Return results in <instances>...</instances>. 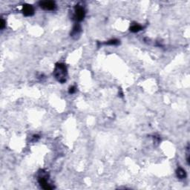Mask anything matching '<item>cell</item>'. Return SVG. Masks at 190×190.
<instances>
[{
  "label": "cell",
  "instance_id": "cell-1",
  "mask_svg": "<svg viewBox=\"0 0 190 190\" xmlns=\"http://www.w3.org/2000/svg\"><path fill=\"white\" fill-rule=\"evenodd\" d=\"M67 68L64 64L57 63L54 70V76L58 82L64 83L67 80Z\"/></svg>",
  "mask_w": 190,
  "mask_h": 190
},
{
  "label": "cell",
  "instance_id": "cell-2",
  "mask_svg": "<svg viewBox=\"0 0 190 190\" xmlns=\"http://www.w3.org/2000/svg\"><path fill=\"white\" fill-rule=\"evenodd\" d=\"M38 181L39 183L40 184L41 187H42V189L47 190H51L53 189V187L51 186V185L48 183V177H47V174L43 170H42L41 172H39Z\"/></svg>",
  "mask_w": 190,
  "mask_h": 190
},
{
  "label": "cell",
  "instance_id": "cell-3",
  "mask_svg": "<svg viewBox=\"0 0 190 190\" xmlns=\"http://www.w3.org/2000/svg\"><path fill=\"white\" fill-rule=\"evenodd\" d=\"M85 15L84 8L80 5H76L75 7V13L74 15V19L77 22H80L83 20Z\"/></svg>",
  "mask_w": 190,
  "mask_h": 190
},
{
  "label": "cell",
  "instance_id": "cell-4",
  "mask_svg": "<svg viewBox=\"0 0 190 190\" xmlns=\"http://www.w3.org/2000/svg\"><path fill=\"white\" fill-rule=\"evenodd\" d=\"M39 6L45 11H54L56 8V4L52 1H43L39 2Z\"/></svg>",
  "mask_w": 190,
  "mask_h": 190
},
{
  "label": "cell",
  "instance_id": "cell-5",
  "mask_svg": "<svg viewBox=\"0 0 190 190\" xmlns=\"http://www.w3.org/2000/svg\"><path fill=\"white\" fill-rule=\"evenodd\" d=\"M22 13L26 16H31L34 14V9L31 5L25 4L22 7Z\"/></svg>",
  "mask_w": 190,
  "mask_h": 190
},
{
  "label": "cell",
  "instance_id": "cell-6",
  "mask_svg": "<svg viewBox=\"0 0 190 190\" xmlns=\"http://www.w3.org/2000/svg\"><path fill=\"white\" fill-rule=\"evenodd\" d=\"M81 32V26L79 24H76V25L74 26L73 29H72V31L71 33V36L74 38H77V37L79 36Z\"/></svg>",
  "mask_w": 190,
  "mask_h": 190
},
{
  "label": "cell",
  "instance_id": "cell-7",
  "mask_svg": "<svg viewBox=\"0 0 190 190\" xmlns=\"http://www.w3.org/2000/svg\"><path fill=\"white\" fill-rule=\"evenodd\" d=\"M177 177L179 179H184L186 178V172L184 169L181 168V167H178L176 171Z\"/></svg>",
  "mask_w": 190,
  "mask_h": 190
},
{
  "label": "cell",
  "instance_id": "cell-8",
  "mask_svg": "<svg viewBox=\"0 0 190 190\" xmlns=\"http://www.w3.org/2000/svg\"><path fill=\"white\" fill-rule=\"evenodd\" d=\"M143 28L142 26H140V25H133L132 26H131L130 28V31L133 33H136L138 32V31H141Z\"/></svg>",
  "mask_w": 190,
  "mask_h": 190
},
{
  "label": "cell",
  "instance_id": "cell-9",
  "mask_svg": "<svg viewBox=\"0 0 190 190\" xmlns=\"http://www.w3.org/2000/svg\"><path fill=\"white\" fill-rule=\"evenodd\" d=\"M106 44L111 45H114L119 44V40H117V39H111V40L108 41Z\"/></svg>",
  "mask_w": 190,
  "mask_h": 190
},
{
  "label": "cell",
  "instance_id": "cell-10",
  "mask_svg": "<svg viewBox=\"0 0 190 190\" xmlns=\"http://www.w3.org/2000/svg\"><path fill=\"white\" fill-rule=\"evenodd\" d=\"M189 145L187 146V148H186V160H187V163L188 164H189Z\"/></svg>",
  "mask_w": 190,
  "mask_h": 190
},
{
  "label": "cell",
  "instance_id": "cell-11",
  "mask_svg": "<svg viewBox=\"0 0 190 190\" xmlns=\"http://www.w3.org/2000/svg\"><path fill=\"white\" fill-rule=\"evenodd\" d=\"M5 27V22L4 19H1V22H0V28L3 29Z\"/></svg>",
  "mask_w": 190,
  "mask_h": 190
},
{
  "label": "cell",
  "instance_id": "cell-12",
  "mask_svg": "<svg viewBox=\"0 0 190 190\" xmlns=\"http://www.w3.org/2000/svg\"><path fill=\"white\" fill-rule=\"evenodd\" d=\"M76 91V88L74 86H71L69 88V90H68V92L69 94H74Z\"/></svg>",
  "mask_w": 190,
  "mask_h": 190
}]
</instances>
